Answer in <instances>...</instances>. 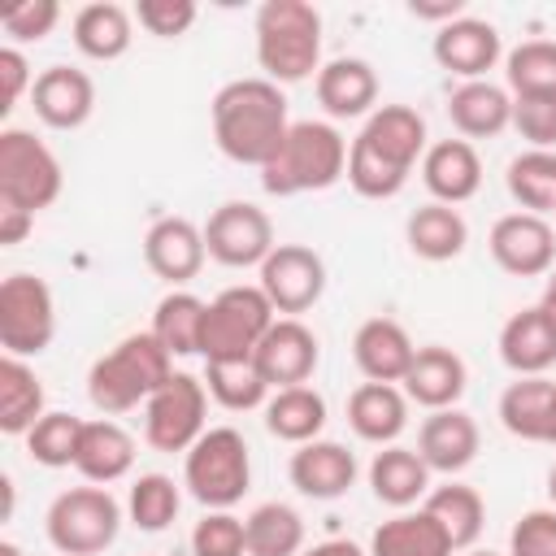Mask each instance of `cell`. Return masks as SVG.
<instances>
[{
	"mask_svg": "<svg viewBox=\"0 0 556 556\" xmlns=\"http://www.w3.org/2000/svg\"><path fill=\"white\" fill-rule=\"evenodd\" d=\"M426 139V117L413 104H378L348 148V187L365 200L400 195L430 148Z\"/></svg>",
	"mask_w": 556,
	"mask_h": 556,
	"instance_id": "6da1fadb",
	"label": "cell"
},
{
	"mask_svg": "<svg viewBox=\"0 0 556 556\" xmlns=\"http://www.w3.org/2000/svg\"><path fill=\"white\" fill-rule=\"evenodd\" d=\"M208 113H213V139H217L222 156H230L235 165L265 169L291 130L287 96L265 74L261 78H235V83L217 87Z\"/></svg>",
	"mask_w": 556,
	"mask_h": 556,
	"instance_id": "7a4b0ae2",
	"label": "cell"
},
{
	"mask_svg": "<svg viewBox=\"0 0 556 556\" xmlns=\"http://www.w3.org/2000/svg\"><path fill=\"white\" fill-rule=\"evenodd\" d=\"M169 378H174V356L161 348V339L152 330H135V334L117 339L104 356L91 361L87 400L104 417H117V413L148 404Z\"/></svg>",
	"mask_w": 556,
	"mask_h": 556,
	"instance_id": "3957f363",
	"label": "cell"
},
{
	"mask_svg": "<svg viewBox=\"0 0 556 556\" xmlns=\"http://www.w3.org/2000/svg\"><path fill=\"white\" fill-rule=\"evenodd\" d=\"M256 65L269 83H304L321 70V13L308 0H265L256 9Z\"/></svg>",
	"mask_w": 556,
	"mask_h": 556,
	"instance_id": "277c9868",
	"label": "cell"
},
{
	"mask_svg": "<svg viewBox=\"0 0 556 556\" xmlns=\"http://www.w3.org/2000/svg\"><path fill=\"white\" fill-rule=\"evenodd\" d=\"M348 139L334 122H291L282 148L261 169V187L269 195H300V191H326L339 178H348Z\"/></svg>",
	"mask_w": 556,
	"mask_h": 556,
	"instance_id": "5b68a950",
	"label": "cell"
},
{
	"mask_svg": "<svg viewBox=\"0 0 556 556\" xmlns=\"http://www.w3.org/2000/svg\"><path fill=\"white\" fill-rule=\"evenodd\" d=\"M182 486L191 500L213 508H235L252 486V452L235 426H208L182 456Z\"/></svg>",
	"mask_w": 556,
	"mask_h": 556,
	"instance_id": "8992f818",
	"label": "cell"
},
{
	"mask_svg": "<svg viewBox=\"0 0 556 556\" xmlns=\"http://www.w3.org/2000/svg\"><path fill=\"white\" fill-rule=\"evenodd\" d=\"M43 530L61 556H100L122 534V504L109 486H70L48 504Z\"/></svg>",
	"mask_w": 556,
	"mask_h": 556,
	"instance_id": "52a82bcc",
	"label": "cell"
},
{
	"mask_svg": "<svg viewBox=\"0 0 556 556\" xmlns=\"http://www.w3.org/2000/svg\"><path fill=\"white\" fill-rule=\"evenodd\" d=\"M278 321L269 295L261 287H226L208 300L204 313V339H200V356L204 361H243L256 356L261 339L269 334V326Z\"/></svg>",
	"mask_w": 556,
	"mask_h": 556,
	"instance_id": "ba28073f",
	"label": "cell"
},
{
	"mask_svg": "<svg viewBox=\"0 0 556 556\" xmlns=\"http://www.w3.org/2000/svg\"><path fill=\"white\" fill-rule=\"evenodd\" d=\"M61 187H65V169L56 152L39 135L22 126H4L0 130V200L26 213H39L56 204Z\"/></svg>",
	"mask_w": 556,
	"mask_h": 556,
	"instance_id": "9c48e42d",
	"label": "cell"
},
{
	"mask_svg": "<svg viewBox=\"0 0 556 556\" xmlns=\"http://www.w3.org/2000/svg\"><path fill=\"white\" fill-rule=\"evenodd\" d=\"M56 334V300L39 274H9L0 282V348L4 356H39Z\"/></svg>",
	"mask_w": 556,
	"mask_h": 556,
	"instance_id": "30bf717a",
	"label": "cell"
},
{
	"mask_svg": "<svg viewBox=\"0 0 556 556\" xmlns=\"http://www.w3.org/2000/svg\"><path fill=\"white\" fill-rule=\"evenodd\" d=\"M208 387L195 374L174 369V378L143 404V439L156 452H191V443L208 430Z\"/></svg>",
	"mask_w": 556,
	"mask_h": 556,
	"instance_id": "8fae6325",
	"label": "cell"
},
{
	"mask_svg": "<svg viewBox=\"0 0 556 556\" xmlns=\"http://www.w3.org/2000/svg\"><path fill=\"white\" fill-rule=\"evenodd\" d=\"M204 248L226 269H252V265L261 269L265 256L278 248L274 243V222L252 200H226L204 222Z\"/></svg>",
	"mask_w": 556,
	"mask_h": 556,
	"instance_id": "7c38bea8",
	"label": "cell"
},
{
	"mask_svg": "<svg viewBox=\"0 0 556 556\" xmlns=\"http://www.w3.org/2000/svg\"><path fill=\"white\" fill-rule=\"evenodd\" d=\"M256 287L269 295V304H274L278 317H300L326 291V261L308 243H278L265 256Z\"/></svg>",
	"mask_w": 556,
	"mask_h": 556,
	"instance_id": "4fadbf2b",
	"label": "cell"
},
{
	"mask_svg": "<svg viewBox=\"0 0 556 556\" xmlns=\"http://www.w3.org/2000/svg\"><path fill=\"white\" fill-rule=\"evenodd\" d=\"M495 265L513 278H543L556 265V230L539 213H504L486 239Z\"/></svg>",
	"mask_w": 556,
	"mask_h": 556,
	"instance_id": "5bb4252c",
	"label": "cell"
},
{
	"mask_svg": "<svg viewBox=\"0 0 556 556\" xmlns=\"http://www.w3.org/2000/svg\"><path fill=\"white\" fill-rule=\"evenodd\" d=\"M143 261L156 278L169 282V291L187 287L208 261L204 226H195L191 217H156L143 235Z\"/></svg>",
	"mask_w": 556,
	"mask_h": 556,
	"instance_id": "9a60e30c",
	"label": "cell"
},
{
	"mask_svg": "<svg viewBox=\"0 0 556 556\" xmlns=\"http://www.w3.org/2000/svg\"><path fill=\"white\" fill-rule=\"evenodd\" d=\"M439 70L473 83V78H486V70H495V61L504 56V39L500 30L486 22V17H456L447 26L434 30V43H430Z\"/></svg>",
	"mask_w": 556,
	"mask_h": 556,
	"instance_id": "2e32d148",
	"label": "cell"
},
{
	"mask_svg": "<svg viewBox=\"0 0 556 556\" xmlns=\"http://www.w3.org/2000/svg\"><path fill=\"white\" fill-rule=\"evenodd\" d=\"M30 109L52 130H78L96 113V83L78 65H48L35 74Z\"/></svg>",
	"mask_w": 556,
	"mask_h": 556,
	"instance_id": "e0dca14e",
	"label": "cell"
},
{
	"mask_svg": "<svg viewBox=\"0 0 556 556\" xmlns=\"http://www.w3.org/2000/svg\"><path fill=\"white\" fill-rule=\"evenodd\" d=\"M252 361L265 374V382L274 391H282V387H304L313 378V369L321 361V348H317V334L300 317H278L269 326V334L261 339Z\"/></svg>",
	"mask_w": 556,
	"mask_h": 556,
	"instance_id": "ac0fdd59",
	"label": "cell"
},
{
	"mask_svg": "<svg viewBox=\"0 0 556 556\" xmlns=\"http://www.w3.org/2000/svg\"><path fill=\"white\" fill-rule=\"evenodd\" d=\"M478 447H482V434L465 408H439L417 430V456L430 465V473L456 478L478 460Z\"/></svg>",
	"mask_w": 556,
	"mask_h": 556,
	"instance_id": "d6986e66",
	"label": "cell"
},
{
	"mask_svg": "<svg viewBox=\"0 0 556 556\" xmlns=\"http://www.w3.org/2000/svg\"><path fill=\"white\" fill-rule=\"evenodd\" d=\"M356 456L334 443V439H313V443H300L287 460V478L300 495L308 500H339L352 491L356 482Z\"/></svg>",
	"mask_w": 556,
	"mask_h": 556,
	"instance_id": "ffe728a7",
	"label": "cell"
},
{
	"mask_svg": "<svg viewBox=\"0 0 556 556\" xmlns=\"http://www.w3.org/2000/svg\"><path fill=\"white\" fill-rule=\"evenodd\" d=\"M313 87H317V104L334 122L369 117L378 109V74H374V65L365 56H334V61H326L317 70Z\"/></svg>",
	"mask_w": 556,
	"mask_h": 556,
	"instance_id": "44dd1931",
	"label": "cell"
},
{
	"mask_svg": "<svg viewBox=\"0 0 556 556\" xmlns=\"http://www.w3.org/2000/svg\"><path fill=\"white\" fill-rule=\"evenodd\" d=\"M417 348L395 317H365L352 334V361L365 382H404Z\"/></svg>",
	"mask_w": 556,
	"mask_h": 556,
	"instance_id": "7402d4cb",
	"label": "cell"
},
{
	"mask_svg": "<svg viewBox=\"0 0 556 556\" xmlns=\"http://www.w3.org/2000/svg\"><path fill=\"white\" fill-rule=\"evenodd\" d=\"M465 387H469V369H465V361H460L452 348H443V343L417 348V356H413V365H408V374H404V395H408V404H421V408H430V413L456 408L460 395H465Z\"/></svg>",
	"mask_w": 556,
	"mask_h": 556,
	"instance_id": "603a6c76",
	"label": "cell"
},
{
	"mask_svg": "<svg viewBox=\"0 0 556 556\" xmlns=\"http://www.w3.org/2000/svg\"><path fill=\"white\" fill-rule=\"evenodd\" d=\"M421 182L439 204H465L482 187V156L469 139H439L421 156Z\"/></svg>",
	"mask_w": 556,
	"mask_h": 556,
	"instance_id": "cb8c5ba5",
	"label": "cell"
},
{
	"mask_svg": "<svg viewBox=\"0 0 556 556\" xmlns=\"http://www.w3.org/2000/svg\"><path fill=\"white\" fill-rule=\"evenodd\" d=\"M447 122L456 126L460 139H495L500 130L513 126V91L491 83V78H473L447 91Z\"/></svg>",
	"mask_w": 556,
	"mask_h": 556,
	"instance_id": "d4e9b609",
	"label": "cell"
},
{
	"mask_svg": "<svg viewBox=\"0 0 556 556\" xmlns=\"http://www.w3.org/2000/svg\"><path fill=\"white\" fill-rule=\"evenodd\" d=\"M500 361L517 378H543L556 365V326L543 317L539 304L513 313L500 326Z\"/></svg>",
	"mask_w": 556,
	"mask_h": 556,
	"instance_id": "484cf974",
	"label": "cell"
},
{
	"mask_svg": "<svg viewBox=\"0 0 556 556\" xmlns=\"http://www.w3.org/2000/svg\"><path fill=\"white\" fill-rule=\"evenodd\" d=\"M348 426L356 430V439L391 447L404 430H408V395L395 382H361L348 395Z\"/></svg>",
	"mask_w": 556,
	"mask_h": 556,
	"instance_id": "4316f807",
	"label": "cell"
},
{
	"mask_svg": "<svg viewBox=\"0 0 556 556\" xmlns=\"http://www.w3.org/2000/svg\"><path fill=\"white\" fill-rule=\"evenodd\" d=\"M369 491L387 508L404 513V508H413L417 500L430 495V465L417 456V447H404V443L378 447L374 460H369Z\"/></svg>",
	"mask_w": 556,
	"mask_h": 556,
	"instance_id": "83f0119b",
	"label": "cell"
},
{
	"mask_svg": "<svg viewBox=\"0 0 556 556\" xmlns=\"http://www.w3.org/2000/svg\"><path fill=\"white\" fill-rule=\"evenodd\" d=\"M74 30V48L87 56V61H117L130 52V39H135V9L126 4H113V0H91L74 13L70 22Z\"/></svg>",
	"mask_w": 556,
	"mask_h": 556,
	"instance_id": "f1b7e54d",
	"label": "cell"
},
{
	"mask_svg": "<svg viewBox=\"0 0 556 556\" xmlns=\"http://www.w3.org/2000/svg\"><path fill=\"white\" fill-rule=\"evenodd\" d=\"M74 469L87 482H96V486H109V482L126 478L135 469V439H130V430H122L113 417L87 421L83 426V439H78Z\"/></svg>",
	"mask_w": 556,
	"mask_h": 556,
	"instance_id": "f546056e",
	"label": "cell"
},
{
	"mask_svg": "<svg viewBox=\"0 0 556 556\" xmlns=\"http://www.w3.org/2000/svg\"><path fill=\"white\" fill-rule=\"evenodd\" d=\"M404 243H408V252L421 256V261H434V265H439V261H456V256L465 252V243H469V226H465L460 208L430 200V204H421V208L408 213V222H404Z\"/></svg>",
	"mask_w": 556,
	"mask_h": 556,
	"instance_id": "4dcf8cb0",
	"label": "cell"
},
{
	"mask_svg": "<svg viewBox=\"0 0 556 556\" xmlns=\"http://www.w3.org/2000/svg\"><path fill=\"white\" fill-rule=\"evenodd\" d=\"M447 530L426 508H404L369 534V556H452Z\"/></svg>",
	"mask_w": 556,
	"mask_h": 556,
	"instance_id": "1f68e13d",
	"label": "cell"
},
{
	"mask_svg": "<svg viewBox=\"0 0 556 556\" xmlns=\"http://www.w3.org/2000/svg\"><path fill=\"white\" fill-rule=\"evenodd\" d=\"M48 413V395H43V378L22 361V356H4L0 361V430L9 439H26L30 426Z\"/></svg>",
	"mask_w": 556,
	"mask_h": 556,
	"instance_id": "d6a6232c",
	"label": "cell"
},
{
	"mask_svg": "<svg viewBox=\"0 0 556 556\" xmlns=\"http://www.w3.org/2000/svg\"><path fill=\"white\" fill-rule=\"evenodd\" d=\"M204 313H208V300H200L187 287H174V291H165L156 300V313H152V326L148 330L161 339V348L169 356H200Z\"/></svg>",
	"mask_w": 556,
	"mask_h": 556,
	"instance_id": "836d02e7",
	"label": "cell"
},
{
	"mask_svg": "<svg viewBox=\"0 0 556 556\" xmlns=\"http://www.w3.org/2000/svg\"><path fill=\"white\" fill-rule=\"evenodd\" d=\"M265 430L282 443H313L326 430V400L317 387H282L265 404Z\"/></svg>",
	"mask_w": 556,
	"mask_h": 556,
	"instance_id": "e575fe53",
	"label": "cell"
},
{
	"mask_svg": "<svg viewBox=\"0 0 556 556\" xmlns=\"http://www.w3.org/2000/svg\"><path fill=\"white\" fill-rule=\"evenodd\" d=\"M421 508L447 530V539H452L456 552H460V547H473L478 534H482V526H486V504H482L478 486H469V482H452V478H447L443 486H434V491L426 495Z\"/></svg>",
	"mask_w": 556,
	"mask_h": 556,
	"instance_id": "d590c367",
	"label": "cell"
},
{
	"mask_svg": "<svg viewBox=\"0 0 556 556\" xmlns=\"http://www.w3.org/2000/svg\"><path fill=\"white\" fill-rule=\"evenodd\" d=\"M204 387H208V400H217L226 413H252V408H265L274 387L265 382V374L256 369L252 356L243 361H204Z\"/></svg>",
	"mask_w": 556,
	"mask_h": 556,
	"instance_id": "8d00e7d4",
	"label": "cell"
},
{
	"mask_svg": "<svg viewBox=\"0 0 556 556\" xmlns=\"http://www.w3.org/2000/svg\"><path fill=\"white\" fill-rule=\"evenodd\" d=\"M552 395H556V382H547V378H517V382H508L504 395H500V426L513 439L543 443Z\"/></svg>",
	"mask_w": 556,
	"mask_h": 556,
	"instance_id": "74e56055",
	"label": "cell"
},
{
	"mask_svg": "<svg viewBox=\"0 0 556 556\" xmlns=\"http://www.w3.org/2000/svg\"><path fill=\"white\" fill-rule=\"evenodd\" d=\"M243 530H248V556H300L304 552V517L282 500L256 504L243 517Z\"/></svg>",
	"mask_w": 556,
	"mask_h": 556,
	"instance_id": "f35d334b",
	"label": "cell"
},
{
	"mask_svg": "<svg viewBox=\"0 0 556 556\" xmlns=\"http://www.w3.org/2000/svg\"><path fill=\"white\" fill-rule=\"evenodd\" d=\"M504 187L521 204V213H539V217L556 213V152L526 148L521 156L508 161Z\"/></svg>",
	"mask_w": 556,
	"mask_h": 556,
	"instance_id": "ab89813d",
	"label": "cell"
},
{
	"mask_svg": "<svg viewBox=\"0 0 556 556\" xmlns=\"http://www.w3.org/2000/svg\"><path fill=\"white\" fill-rule=\"evenodd\" d=\"M504 83L513 100L556 96V39H526L504 56Z\"/></svg>",
	"mask_w": 556,
	"mask_h": 556,
	"instance_id": "60d3db41",
	"label": "cell"
},
{
	"mask_svg": "<svg viewBox=\"0 0 556 556\" xmlns=\"http://www.w3.org/2000/svg\"><path fill=\"white\" fill-rule=\"evenodd\" d=\"M178 508H182V491L169 473H139L126 491V517L148 534H161L178 517Z\"/></svg>",
	"mask_w": 556,
	"mask_h": 556,
	"instance_id": "b9f144b4",
	"label": "cell"
},
{
	"mask_svg": "<svg viewBox=\"0 0 556 556\" xmlns=\"http://www.w3.org/2000/svg\"><path fill=\"white\" fill-rule=\"evenodd\" d=\"M83 426H87L83 417L61 413V408H48V413L30 426V434H26V452H30V460L43 465V469H65V465H74Z\"/></svg>",
	"mask_w": 556,
	"mask_h": 556,
	"instance_id": "7bdbcfd3",
	"label": "cell"
},
{
	"mask_svg": "<svg viewBox=\"0 0 556 556\" xmlns=\"http://www.w3.org/2000/svg\"><path fill=\"white\" fill-rule=\"evenodd\" d=\"M191 556H248V530L243 517L230 508H213L191 530Z\"/></svg>",
	"mask_w": 556,
	"mask_h": 556,
	"instance_id": "ee69618b",
	"label": "cell"
},
{
	"mask_svg": "<svg viewBox=\"0 0 556 556\" xmlns=\"http://www.w3.org/2000/svg\"><path fill=\"white\" fill-rule=\"evenodd\" d=\"M56 22H61V4L56 0H22V4H9L0 13V30L9 35L13 48L48 39L56 30Z\"/></svg>",
	"mask_w": 556,
	"mask_h": 556,
	"instance_id": "f6af8a7d",
	"label": "cell"
},
{
	"mask_svg": "<svg viewBox=\"0 0 556 556\" xmlns=\"http://www.w3.org/2000/svg\"><path fill=\"white\" fill-rule=\"evenodd\" d=\"M195 0H139L135 4V22L156 35V39H178L195 26Z\"/></svg>",
	"mask_w": 556,
	"mask_h": 556,
	"instance_id": "bcb514c9",
	"label": "cell"
},
{
	"mask_svg": "<svg viewBox=\"0 0 556 556\" xmlns=\"http://www.w3.org/2000/svg\"><path fill=\"white\" fill-rule=\"evenodd\" d=\"M508 556H556V508H530L508 534Z\"/></svg>",
	"mask_w": 556,
	"mask_h": 556,
	"instance_id": "7dc6e473",
	"label": "cell"
},
{
	"mask_svg": "<svg viewBox=\"0 0 556 556\" xmlns=\"http://www.w3.org/2000/svg\"><path fill=\"white\" fill-rule=\"evenodd\" d=\"M513 126L530 148L556 152V96L543 100H513Z\"/></svg>",
	"mask_w": 556,
	"mask_h": 556,
	"instance_id": "c3c4849f",
	"label": "cell"
},
{
	"mask_svg": "<svg viewBox=\"0 0 556 556\" xmlns=\"http://www.w3.org/2000/svg\"><path fill=\"white\" fill-rule=\"evenodd\" d=\"M30 87H35V74H30V61H26V52L22 48H13V43H4L0 48V113H9L22 96H30Z\"/></svg>",
	"mask_w": 556,
	"mask_h": 556,
	"instance_id": "681fc988",
	"label": "cell"
},
{
	"mask_svg": "<svg viewBox=\"0 0 556 556\" xmlns=\"http://www.w3.org/2000/svg\"><path fill=\"white\" fill-rule=\"evenodd\" d=\"M30 230H35V213H26V208L0 200V248H17Z\"/></svg>",
	"mask_w": 556,
	"mask_h": 556,
	"instance_id": "f907efd6",
	"label": "cell"
},
{
	"mask_svg": "<svg viewBox=\"0 0 556 556\" xmlns=\"http://www.w3.org/2000/svg\"><path fill=\"white\" fill-rule=\"evenodd\" d=\"M408 13L417 22H434V26H447L456 17H465V0H408Z\"/></svg>",
	"mask_w": 556,
	"mask_h": 556,
	"instance_id": "816d5d0a",
	"label": "cell"
},
{
	"mask_svg": "<svg viewBox=\"0 0 556 556\" xmlns=\"http://www.w3.org/2000/svg\"><path fill=\"white\" fill-rule=\"evenodd\" d=\"M300 556H369V547H361L352 539H321V543L304 547Z\"/></svg>",
	"mask_w": 556,
	"mask_h": 556,
	"instance_id": "f5cc1de1",
	"label": "cell"
},
{
	"mask_svg": "<svg viewBox=\"0 0 556 556\" xmlns=\"http://www.w3.org/2000/svg\"><path fill=\"white\" fill-rule=\"evenodd\" d=\"M0 491H4V513H0V521H9V517H13V478H9V473H0Z\"/></svg>",
	"mask_w": 556,
	"mask_h": 556,
	"instance_id": "db71d44e",
	"label": "cell"
},
{
	"mask_svg": "<svg viewBox=\"0 0 556 556\" xmlns=\"http://www.w3.org/2000/svg\"><path fill=\"white\" fill-rule=\"evenodd\" d=\"M543 443L556 447V395H552V413H547V434H543Z\"/></svg>",
	"mask_w": 556,
	"mask_h": 556,
	"instance_id": "11a10c76",
	"label": "cell"
},
{
	"mask_svg": "<svg viewBox=\"0 0 556 556\" xmlns=\"http://www.w3.org/2000/svg\"><path fill=\"white\" fill-rule=\"evenodd\" d=\"M0 556H26V552H22L13 539H0Z\"/></svg>",
	"mask_w": 556,
	"mask_h": 556,
	"instance_id": "9f6ffc18",
	"label": "cell"
},
{
	"mask_svg": "<svg viewBox=\"0 0 556 556\" xmlns=\"http://www.w3.org/2000/svg\"><path fill=\"white\" fill-rule=\"evenodd\" d=\"M547 500H552V508H556V465L547 469Z\"/></svg>",
	"mask_w": 556,
	"mask_h": 556,
	"instance_id": "6f0895ef",
	"label": "cell"
},
{
	"mask_svg": "<svg viewBox=\"0 0 556 556\" xmlns=\"http://www.w3.org/2000/svg\"><path fill=\"white\" fill-rule=\"evenodd\" d=\"M543 287H556V265H552V274H547V282Z\"/></svg>",
	"mask_w": 556,
	"mask_h": 556,
	"instance_id": "680465c9",
	"label": "cell"
},
{
	"mask_svg": "<svg viewBox=\"0 0 556 556\" xmlns=\"http://www.w3.org/2000/svg\"><path fill=\"white\" fill-rule=\"evenodd\" d=\"M469 556H500V552H469Z\"/></svg>",
	"mask_w": 556,
	"mask_h": 556,
	"instance_id": "91938a15",
	"label": "cell"
},
{
	"mask_svg": "<svg viewBox=\"0 0 556 556\" xmlns=\"http://www.w3.org/2000/svg\"><path fill=\"white\" fill-rule=\"evenodd\" d=\"M552 217H556V213H552Z\"/></svg>",
	"mask_w": 556,
	"mask_h": 556,
	"instance_id": "94428289",
	"label": "cell"
}]
</instances>
